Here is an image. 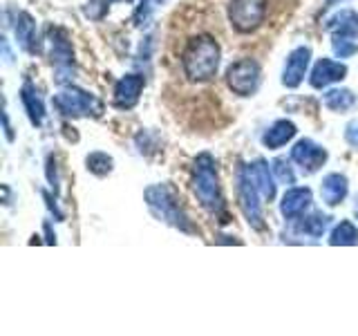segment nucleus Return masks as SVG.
Returning a JSON list of instances; mask_svg holds the SVG:
<instances>
[{"mask_svg":"<svg viewBox=\"0 0 358 336\" xmlns=\"http://www.w3.org/2000/svg\"><path fill=\"white\" fill-rule=\"evenodd\" d=\"M329 242L334 244V246H345V244H358V229L354 227L352 222H341L338 227L334 229V233H331V238H329Z\"/></svg>","mask_w":358,"mask_h":336,"instance_id":"nucleus-21","label":"nucleus"},{"mask_svg":"<svg viewBox=\"0 0 358 336\" xmlns=\"http://www.w3.org/2000/svg\"><path fill=\"white\" fill-rule=\"evenodd\" d=\"M54 106L59 108L61 115L65 117H101L103 115V104L94 97L85 92V90H78L74 85L63 88L59 94L54 97Z\"/></svg>","mask_w":358,"mask_h":336,"instance_id":"nucleus-4","label":"nucleus"},{"mask_svg":"<svg viewBox=\"0 0 358 336\" xmlns=\"http://www.w3.org/2000/svg\"><path fill=\"white\" fill-rule=\"evenodd\" d=\"M20 99H22V106H25L27 115H29V121L34 126H41L43 123V117H45V108H43V101L41 97L36 94V90H34L31 83H25L20 92Z\"/></svg>","mask_w":358,"mask_h":336,"instance_id":"nucleus-18","label":"nucleus"},{"mask_svg":"<svg viewBox=\"0 0 358 336\" xmlns=\"http://www.w3.org/2000/svg\"><path fill=\"white\" fill-rule=\"evenodd\" d=\"M345 74H347V67L343 63L331 61V59H320L311 72V85L313 88H327L331 83L343 81Z\"/></svg>","mask_w":358,"mask_h":336,"instance_id":"nucleus-13","label":"nucleus"},{"mask_svg":"<svg viewBox=\"0 0 358 336\" xmlns=\"http://www.w3.org/2000/svg\"><path fill=\"white\" fill-rule=\"evenodd\" d=\"M294 137H296V126H294V123L287 121V119H280V121H275L273 126L266 130L262 141H264L266 148H282V146L287 141H291Z\"/></svg>","mask_w":358,"mask_h":336,"instance_id":"nucleus-17","label":"nucleus"},{"mask_svg":"<svg viewBox=\"0 0 358 336\" xmlns=\"http://www.w3.org/2000/svg\"><path fill=\"white\" fill-rule=\"evenodd\" d=\"M266 16V0H231L229 20L235 31L249 34L262 25Z\"/></svg>","mask_w":358,"mask_h":336,"instance_id":"nucleus-6","label":"nucleus"},{"mask_svg":"<svg viewBox=\"0 0 358 336\" xmlns=\"http://www.w3.org/2000/svg\"><path fill=\"white\" fill-rule=\"evenodd\" d=\"M34 34H36V25H34L31 16L20 11L16 18V38L27 52H34Z\"/></svg>","mask_w":358,"mask_h":336,"instance_id":"nucleus-20","label":"nucleus"},{"mask_svg":"<svg viewBox=\"0 0 358 336\" xmlns=\"http://www.w3.org/2000/svg\"><path fill=\"white\" fill-rule=\"evenodd\" d=\"M48 43H50V56H52V63L56 65V70H59V83L65 81V72L72 70L74 65V50L70 41H67L65 31L63 29H50V36H48Z\"/></svg>","mask_w":358,"mask_h":336,"instance_id":"nucleus-9","label":"nucleus"},{"mask_svg":"<svg viewBox=\"0 0 358 336\" xmlns=\"http://www.w3.org/2000/svg\"><path fill=\"white\" fill-rule=\"evenodd\" d=\"M257 197H262L257 193V188L253 186L251 177L246 175V168L242 166L240 173H238V200H240V209L244 213L246 222L251 224L253 229H264V222H262V209H260V202Z\"/></svg>","mask_w":358,"mask_h":336,"instance_id":"nucleus-8","label":"nucleus"},{"mask_svg":"<svg viewBox=\"0 0 358 336\" xmlns=\"http://www.w3.org/2000/svg\"><path fill=\"white\" fill-rule=\"evenodd\" d=\"M273 168H275V173H278V179H280V182H287V184H294V182H296V175H294V171H291V166H289L285 160H275V162H273Z\"/></svg>","mask_w":358,"mask_h":336,"instance_id":"nucleus-26","label":"nucleus"},{"mask_svg":"<svg viewBox=\"0 0 358 336\" xmlns=\"http://www.w3.org/2000/svg\"><path fill=\"white\" fill-rule=\"evenodd\" d=\"M291 160H294L305 173H316L318 168L327 160V150L320 148L318 144L311 139H300L294 148H291Z\"/></svg>","mask_w":358,"mask_h":336,"instance_id":"nucleus-10","label":"nucleus"},{"mask_svg":"<svg viewBox=\"0 0 358 336\" xmlns=\"http://www.w3.org/2000/svg\"><path fill=\"white\" fill-rule=\"evenodd\" d=\"M311 204V190L309 188H289L285 197H282V216L287 220H300L302 213H305Z\"/></svg>","mask_w":358,"mask_h":336,"instance_id":"nucleus-14","label":"nucleus"},{"mask_svg":"<svg viewBox=\"0 0 358 336\" xmlns=\"http://www.w3.org/2000/svg\"><path fill=\"white\" fill-rule=\"evenodd\" d=\"M246 168V175L251 177L253 186L257 188V193H260L264 200L271 202L275 197V184H273V177H271V171H268V164L266 162H255L251 166H244Z\"/></svg>","mask_w":358,"mask_h":336,"instance_id":"nucleus-15","label":"nucleus"},{"mask_svg":"<svg viewBox=\"0 0 358 336\" xmlns=\"http://www.w3.org/2000/svg\"><path fill=\"white\" fill-rule=\"evenodd\" d=\"M329 29H331L336 56L347 59V56L358 52V43H356V38H358V14L356 11H352V9L341 11V14L329 22Z\"/></svg>","mask_w":358,"mask_h":336,"instance_id":"nucleus-5","label":"nucleus"},{"mask_svg":"<svg viewBox=\"0 0 358 336\" xmlns=\"http://www.w3.org/2000/svg\"><path fill=\"white\" fill-rule=\"evenodd\" d=\"M309 59H311V50L309 48H298V50H294L289 54L285 74H282V83L287 88H298L300 85V81L305 78Z\"/></svg>","mask_w":358,"mask_h":336,"instance_id":"nucleus-12","label":"nucleus"},{"mask_svg":"<svg viewBox=\"0 0 358 336\" xmlns=\"http://www.w3.org/2000/svg\"><path fill=\"white\" fill-rule=\"evenodd\" d=\"M260 65H257L253 59H242L238 63H233L227 72V83L233 90L235 94L240 97H251L255 94L257 85H260Z\"/></svg>","mask_w":358,"mask_h":336,"instance_id":"nucleus-7","label":"nucleus"},{"mask_svg":"<svg viewBox=\"0 0 358 336\" xmlns=\"http://www.w3.org/2000/svg\"><path fill=\"white\" fill-rule=\"evenodd\" d=\"M324 106L334 112H345L356 106V94L352 90H329L327 94H324Z\"/></svg>","mask_w":358,"mask_h":336,"instance_id":"nucleus-19","label":"nucleus"},{"mask_svg":"<svg viewBox=\"0 0 358 336\" xmlns=\"http://www.w3.org/2000/svg\"><path fill=\"white\" fill-rule=\"evenodd\" d=\"M112 3H117V0H90L87 7H85V16L87 18H94V20H101L106 16V11Z\"/></svg>","mask_w":358,"mask_h":336,"instance_id":"nucleus-25","label":"nucleus"},{"mask_svg":"<svg viewBox=\"0 0 358 336\" xmlns=\"http://www.w3.org/2000/svg\"><path fill=\"white\" fill-rule=\"evenodd\" d=\"M182 67L188 81L204 83L210 81L217 74L220 67V45L217 41L208 36V34H199V36L190 38L186 50L182 54Z\"/></svg>","mask_w":358,"mask_h":336,"instance_id":"nucleus-1","label":"nucleus"},{"mask_svg":"<svg viewBox=\"0 0 358 336\" xmlns=\"http://www.w3.org/2000/svg\"><path fill=\"white\" fill-rule=\"evenodd\" d=\"M329 224V218L327 216H320V213H313L311 218H305L300 222V231H305L307 235H313V238H318V235L324 233Z\"/></svg>","mask_w":358,"mask_h":336,"instance_id":"nucleus-22","label":"nucleus"},{"mask_svg":"<svg viewBox=\"0 0 358 336\" xmlns=\"http://www.w3.org/2000/svg\"><path fill=\"white\" fill-rule=\"evenodd\" d=\"M166 3V0H143V3L137 7V11H134V22L141 27V25H145V22L150 20V16L155 14V9L157 7H162Z\"/></svg>","mask_w":358,"mask_h":336,"instance_id":"nucleus-24","label":"nucleus"},{"mask_svg":"<svg viewBox=\"0 0 358 336\" xmlns=\"http://www.w3.org/2000/svg\"><path fill=\"white\" fill-rule=\"evenodd\" d=\"M143 85H145V81H143V76H139V74L123 76L121 81L115 85V104H117V108L130 110L132 106H137Z\"/></svg>","mask_w":358,"mask_h":336,"instance_id":"nucleus-11","label":"nucleus"},{"mask_svg":"<svg viewBox=\"0 0 358 336\" xmlns=\"http://www.w3.org/2000/svg\"><path fill=\"white\" fill-rule=\"evenodd\" d=\"M345 139L350 141L352 146H358V121H352L350 126L345 130Z\"/></svg>","mask_w":358,"mask_h":336,"instance_id":"nucleus-27","label":"nucleus"},{"mask_svg":"<svg viewBox=\"0 0 358 336\" xmlns=\"http://www.w3.org/2000/svg\"><path fill=\"white\" fill-rule=\"evenodd\" d=\"M322 200L327 202L329 206H336L341 204V202L345 200L347 195V177L341 175V173H329L327 177L322 179Z\"/></svg>","mask_w":358,"mask_h":336,"instance_id":"nucleus-16","label":"nucleus"},{"mask_svg":"<svg viewBox=\"0 0 358 336\" xmlns=\"http://www.w3.org/2000/svg\"><path fill=\"white\" fill-rule=\"evenodd\" d=\"M145 200H148V206L159 216L162 220L171 222L173 227L182 229V231H195L190 227L188 218L179 209V200L173 186L162 184V186H150L145 190Z\"/></svg>","mask_w":358,"mask_h":336,"instance_id":"nucleus-3","label":"nucleus"},{"mask_svg":"<svg viewBox=\"0 0 358 336\" xmlns=\"http://www.w3.org/2000/svg\"><path fill=\"white\" fill-rule=\"evenodd\" d=\"M193 188L199 200V204L210 213H220L224 209L222 190H220V179H217V168L215 160L208 153H201L195 160V177H193Z\"/></svg>","mask_w":358,"mask_h":336,"instance_id":"nucleus-2","label":"nucleus"},{"mask_svg":"<svg viewBox=\"0 0 358 336\" xmlns=\"http://www.w3.org/2000/svg\"><path fill=\"white\" fill-rule=\"evenodd\" d=\"M87 171L94 173V175H108L112 171V157L106 155V153H92L87 157Z\"/></svg>","mask_w":358,"mask_h":336,"instance_id":"nucleus-23","label":"nucleus"}]
</instances>
